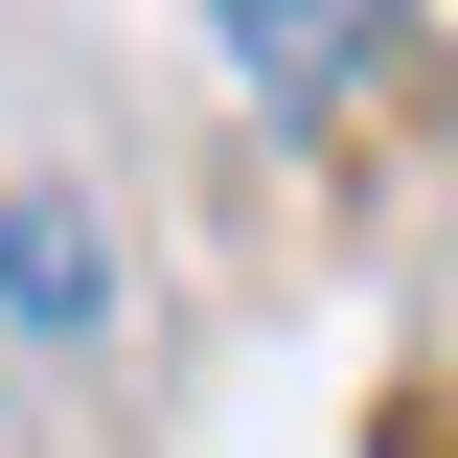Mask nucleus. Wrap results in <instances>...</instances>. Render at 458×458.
Instances as JSON below:
<instances>
[{"mask_svg":"<svg viewBox=\"0 0 458 458\" xmlns=\"http://www.w3.org/2000/svg\"><path fill=\"white\" fill-rule=\"evenodd\" d=\"M229 69H252V92H276V114H321L344 69H367V23H229Z\"/></svg>","mask_w":458,"mask_h":458,"instance_id":"obj_2","label":"nucleus"},{"mask_svg":"<svg viewBox=\"0 0 458 458\" xmlns=\"http://www.w3.org/2000/svg\"><path fill=\"white\" fill-rule=\"evenodd\" d=\"M0 298H23V321H114V252H92V207H47V183H23V207H0Z\"/></svg>","mask_w":458,"mask_h":458,"instance_id":"obj_1","label":"nucleus"}]
</instances>
